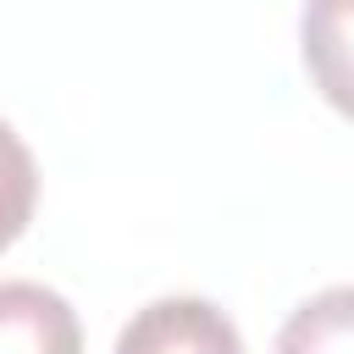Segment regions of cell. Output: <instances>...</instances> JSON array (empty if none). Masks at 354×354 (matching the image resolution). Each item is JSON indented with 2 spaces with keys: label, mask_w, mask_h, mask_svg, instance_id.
Instances as JSON below:
<instances>
[{
  "label": "cell",
  "mask_w": 354,
  "mask_h": 354,
  "mask_svg": "<svg viewBox=\"0 0 354 354\" xmlns=\"http://www.w3.org/2000/svg\"><path fill=\"white\" fill-rule=\"evenodd\" d=\"M111 354H243V337L227 310H216L199 293H166L133 310V321L116 332Z\"/></svg>",
  "instance_id": "cell-1"
},
{
  "label": "cell",
  "mask_w": 354,
  "mask_h": 354,
  "mask_svg": "<svg viewBox=\"0 0 354 354\" xmlns=\"http://www.w3.org/2000/svg\"><path fill=\"white\" fill-rule=\"evenodd\" d=\"M0 354H83L77 310L44 282H0Z\"/></svg>",
  "instance_id": "cell-2"
},
{
  "label": "cell",
  "mask_w": 354,
  "mask_h": 354,
  "mask_svg": "<svg viewBox=\"0 0 354 354\" xmlns=\"http://www.w3.org/2000/svg\"><path fill=\"white\" fill-rule=\"evenodd\" d=\"M299 39L315 88L343 116H354V0H310L299 17Z\"/></svg>",
  "instance_id": "cell-3"
},
{
  "label": "cell",
  "mask_w": 354,
  "mask_h": 354,
  "mask_svg": "<svg viewBox=\"0 0 354 354\" xmlns=\"http://www.w3.org/2000/svg\"><path fill=\"white\" fill-rule=\"evenodd\" d=\"M277 354H354V282L310 293L282 321Z\"/></svg>",
  "instance_id": "cell-4"
},
{
  "label": "cell",
  "mask_w": 354,
  "mask_h": 354,
  "mask_svg": "<svg viewBox=\"0 0 354 354\" xmlns=\"http://www.w3.org/2000/svg\"><path fill=\"white\" fill-rule=\"evenodd\" d=\"M33 199H39L33 149L17 138L11 122H0V249L22 238V227L33 221Z\"/></svg>",
  "instance_id": "cell-5"
}]
</instances>
